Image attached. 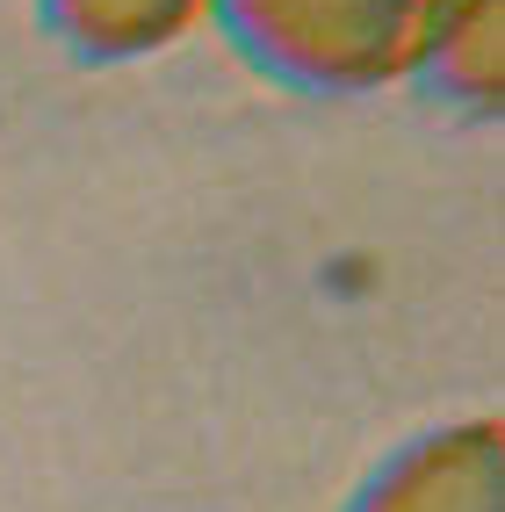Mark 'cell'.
I'll return each mask as SVG.
<instances>
[{
    "label": "cell",
    "instance_id": "3",
    "mask_svg": "<svg viewBox=\"0 0 505 512\" xmlns=\"http://www.w3.org/2000/svg\"><path fill=\"white\" fill-rule=\"evenodd\" d=\"M404 80L469 116H498L505 94V0H426Z\"/></svg>",
    "mask_w": 505,
    "mask_h": 512
},
{
    "label": "cell",
    "instance_id": "1",
    "mask_svg": "<svg viewBox=\"0 0 505 512\" xmlns=\"http://www.w3.org/2000/svg\"><path fill=\"white\" fill-rule=\"evenodd\" d=\"M426 0H202L217 37L289 94H376L404 80Z\"/></svg>",
    "mask_w": 505,
    "mask_h": 512
},
{
    "label": "cell",
    "instance_id": "2",
    "mask_svg": "<svg viewBox=\"0 0 505 512\" xmlns=\"http://www.w3.org/2000/svg\"><path fill=\"white\" fill-rule=\"evenodd\" d=\"M340 512H505V426L477 412L404 440Z\"/></svg>",
    "mask_w": 505,
    "mask_h": 512
},
{
    "label": "cell",
    "instance_id": "4",
    "mask_svg": "<svg viewBox=\"0 0 505 512\" xmlns=\"http://www.w3.org/2000/svg\"><path fill=\"white\" fill-rule=\"evenodd\" d=\"M202 15V0H37V22L87 58V65H130L166 44H181Z\"/></svg>",
    "mask_w": 505,
    "mask_h": 512
}]
</instances>
